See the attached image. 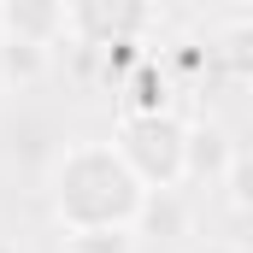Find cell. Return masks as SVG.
<instances>
[{
    "mask_svg": "<svg viewBox=\"0 0 253 253\" xmlns=\"http://www.w3.org/2000/svg\"><path fill=\"white\" fill-rule=\"evenodd\" d=\"M141 183L124 165V153L112 141H71L53 159L47 177V200L59 230H88V224H112V230H135L141 212Z\"/></svg>",
    "mask_w": 253,
    "mask_h": 253,
    "instance_id": "1",
    "label": "cell"
},
{
    "mask_svg": "<svg viewBox=\"0 0 253 253\" xmlns=\"http://www.w3.org/2000/svg\"><path fill=\"white\" fill-rule=\"evenodd\" d=\"M112 147L124 153L141 189H183L189 183V124L171 112H118Z\"/></svg>",
    "mask_w": 253,
    "mask_h": 253,
    "instance_id": "2",
    "label": "cell"
},
{
    "mask_svg": "<svg viewBox=\"0 0 253 253\" xmlns=\"http://www.w3.org/2000/svg\"><path fill=\"white\" fill-rule=\"evenodd\" d=\"M65 6H71V42L83 53L141 42L153 24V0H65Z\"/></svg>",
    "mask_w": 253,
    "mask_h": 253,
    "instance_id": "3",
    "label": "cell"
},
{
    "mask_svg": "<svg viewBox=\"0 0 253 253\" xmlns=\"http://www.w3.org/2000/svg\"><path fill=\"white\" fill-rule=\"evenodd\" d=\"M0 36L59 47V42H71V6L65 0H0Z\"/></svg>",
    "mask_w": 253,
    "mask_h": 253,
    "instance_id": "4",
    "label": "cell"
},
{
    "mask_svg": "<svg viewBox=\"0 0 253 253\" xmlns=\"http://www.w3.org/2000/svg\"><path fill=\"white\" fill-rule=\"evenodd\" d=\"M212 59H218V71H224L230 83L253 88V12H236V18L218 24V36H212Z\"/></svg>",
    "mask_w": 253,
    "mask_h": 253,
    "instance_id": "5",
    "label": "cell"
},
{
    "mask_svg": "<svg viewBox=\"0 0 253 253\" xmlns=\"http://www.w3.org/2000/svg\"><path fill=\"white\" fill-rule=\"evenodd\" d=\"M236 141L224 124H189V183H224Z\"/></svg>",
    "mask_w": 253,
    "mask_h": 253,
    "instance_id": "6",
    "label": "cell"
},
{
    "mask_svg": "<svg viewBox=\"0 0 253 253\" xmlns=\"http://www.w3.org/2000/svg\"><path fill=\"white\" fill-rule=\"evenodd\" d=\"M47 71H53V47L0 36V83H6V88H36Z\"/></svg>",
    "mask_w": 253,
    "mask_h": 253,
    "instance_id": "7",
    "label": "cell"
},
{
    "mask_svg": "<svg viewBox=\"0 0 253 253\" xmlns=\"http://www.w3.org/2000/svg\"><path fill=\"white\" fill-rule=\"evenodd\" d=\"M189 212H183V189H147L141 212H135V236H183Z\"/></svg>",
    "mask_w": 253,
    "mask_h": 253,
    "instance_id": "8",
    "label": "cell"
},
{
    "mask_svg": "<svg viewBox=\"0 0 253 253\" xmlns=\"http://www.w3.org/2000/svg\"><path fill=\"white\" fill-rule=\"evenodd\" d=\"M59 253H135V230H112V224H88V230H65Z\"/></svg>",
    "mask_w": 253,
    "mask_h": 253,
    "instance_id": "9",
    "label": "cell"
},
{
    "mask_svg": "<svg viewBox=\"0 0 253 253\" xmlns=\"http://www.w3.org/2000/svg\"><path fill=\"white\" fill-rule=\"evenodd\" d=\"M124 112H165V77L153 59H135V83L124 94Z\"/></svg>",
    "mask_w": 253,
    "mask_h": 253,
    "instance_id": "10",
    "label": "cell"
},
{
    "mask_svg": "<svg viewBox=\"0 0 253 253\" xmlns=\"http://www.w3.org/2000/svg\"><path fill=\"white\" fill-rule=\"evenodd\" d=\"M224 194L236 212H253V147H236V159L224 171Z\"/></svg>",
    "mask_w": 253,
    "mask_h": 253,
    "instance_id": "11",
    "label": "cell"
},
{
    "mask_svg": "<svg viewBox=\"0 0 253 253\" xmlns=\"http://www.w3.org/2000/svg\"><path fill=\"white\" fill-rule=\"evenodd\" d=\"M194 253H248V248H242V242H200Z\"/></svg>",
    "mask_w": 253,
    "mask_h": 253,
    "instance_id": "12",
    "label": "cell"
},
{
    "mask_svg": "<svg viewBox=\"0 0 253 253\" xmlns=\"http://www.w3.org/2000/svg\"><path fill=\"white\" fill-rule=\"evenodd\" d=\"M0 253H24V248H18V242H6V236H0Z\"/></svg>",
    "mask_w": 253,
    "mask_h": 253,
    "instance_id": "13",
    "label": "cell"
},
{
    "mask_svg": "<svg viewBox=\"0 0 253 253\" xmlns=\"http://www.w3.org/2000/svg\"><path fill=\"white\" fill-rule=\"evenodd\" d=\"M224 6H242V12H253V0H224Z\"/></svg>",
    "mask_w": 253,
    "mask_h": 253,
    "instance_id": "14",
    "label": "cell"
}]
</instances>
